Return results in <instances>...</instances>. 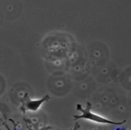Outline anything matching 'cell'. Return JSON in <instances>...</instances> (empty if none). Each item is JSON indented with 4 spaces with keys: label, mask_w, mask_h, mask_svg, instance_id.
Returning a JSON list of instances; mask_svg holds the SVG:
<instances>
[{
    "label": "cell",
    "mask_w": 131,
    "mask_h": 130,
    "mask_svg": "<svg viewBox=\"0 0 131 130\" xmlns=\"http://www.w3.org/2000/svg\"><path fill=\"white\" fill-rule=\"evenodd\" d=\"M77 109L78 111H80L82 113L81 115H75L73 116V117L75 119H86V120H91L96 123H109V124H115V125H121L122 123H124L125 121H123L121 123H116V122H113L111 120L106 119L104 117H102L101 116H98L95 114H93L91 111V105L90 102H87V106L85 109H83L82 108L80 104H78L77 105Z\"/></svg>",
    "instance_id": "obj_1"
},
{
    "label": "cell",
    "mask_w": 131,
    "mask_h": 130,
    "mask_svg": "<svg viewBox=\"0 0 131 130\" xmlns=\"http://www.w3.org/2000/svg\"><path fill=\"white\" fill-rule=\"evenodd\" d=\"M50 99L49 96L47 95L45 97H43L42 99L38 100H29L27 103H26V109H29V110L33 111H37L40 106L45 102V101H47V100Z\"/></svg>",
    "instance_id": "obj_2"
},
{
    "label": "cell",
    "mask_w": 131,
    "mask_h": 130,
    "mask_svg": "<svg viewBox=\"0 0 131 130\" xmlns=\"http://www.w3.org/2000/svg\"><path fill=\"white\" fill-rule=\"evenodd\" d=\"M78 128H79V124L78 123H76V125H75V126H74V128H73V130H77Z\"/></svg>",
    "instance_id": "obj_3"
},
{
    "label": "cell",
    "mask_w": 131,
    "mask_h": 130,
    "mask_svg": "<svg viewBox=\"0 0 131 130\" xmlns=\"http://www.w3.org/2000/svg\"><path fill=\"white\" fill-rule=\"evenodd\" d=\"M8 129L10 130V129H9V128H8ZM14 130H17V127H16V126H14Z\"/></svg>",
    "instance_id": "obj_4"
},
{
    "label": "cell",
    "mask_w": 131,
    "mask_h": 130,
    "mask_svg": "<svg viewBox=\"0 0 131 130\" xmlns=\"http://www.w3.org/2000/svg\"><path fill=\"white\" fill-rule=\"evenodd\" d=\"M117 130H125L124 129H117Z\"/></svg>",
    "instance_id": "obj_5"
}]
</instances>
